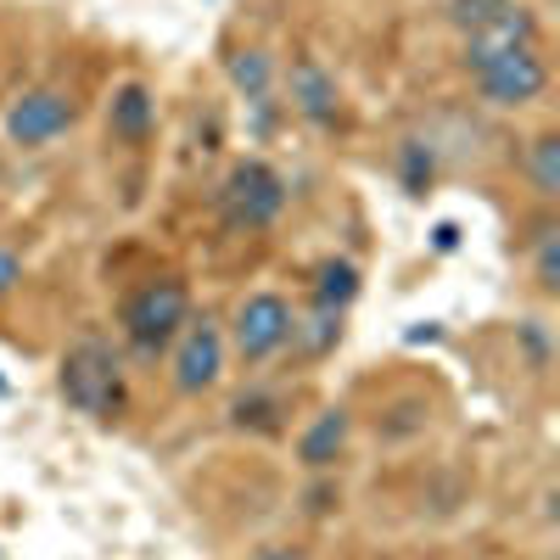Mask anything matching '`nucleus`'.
Here are the masks:
<instances>
[{
  "mask_svg": "<svg viewBox=\"0 0 560 560\" xmlns=\"http://www.w3.org/2000/svg\"><path fill=\"white\" fill-rule=\"evenodd\" d=\"M62 398H68V409H79V415H90V420H118L124 415V364H118V353L107 348V342H96V337H84V342H73L68 353H62Z\"/></svg>",
  "mask_w": 560,
  "mask_h": 560,
  "instance_id": "1",
  "label": "nucleus"
},
{
  "mask_svg": "<svg viewBox=\"0 0 560 560\" xmlns=\"http://www.w3.org/2000/svg\"><path fill=\"white\" fill-rule=\"evenodd\" d=\"M185 319H191V292H185V280L163 275V280H147L140 292H129V303H124V337H129L135 353L158 359L185 331Z\"/></svg>",
  "mask_w": 560,
  "mask_h": 560,
  "instance_id": "2",
  "label": "nucleus"
},
{
  "mask_svg": "<svg viewBox=\"0 0 560 560\" xmlns=\"http://www.w3.org/2000/svg\"><path fill=\"white\" fill-rule=\"evenodd\" d=\"M219 213L236 230H264L287 213V179L258 158H242L219 185Z\"/></svg>",
  "mask_w": 560,
  "mask_h": 560,
  "instance_id": "3",
  "label": "nucleus"
},
{
  "mask_svg": "<svg viewBox=\"0 0 560 560\" xmlns=\"http://www.w3.org/2000/svg\"><path fill=\"white\" fill-rule=\"evenodd\" d=\"M292 303L287 298H275V292H253L242 308H236V325H230V337H236V353L247 364L269 359L292 342Z\"/></svg>",
  "mask_w": 560,
  "mask_h": 560,
  "instance_id": "4",
  "label": "nucleus"
},
{
  "mask_svg": "<svg viewBox=\"0 0 560 560\" xmlns=\"http://www.w3.org/2000/svg\"><path fill=\"white\" fill-rule=\"evenodd\" d=\"M544 84H549V68L538 57V45H527V51H504V57L477 68V90L493 107H527V102L544 96Z\"/></svg>",
  "mask_w": 560,
  "mask_h": 560,
  "instance_id": "5",
  "label": "nucleus"
},
{
  "mask_svg": "<svg viewBox=\"0 0 560 560\" xmlns=\"http://www.w3.org/2000/svg\"><path fill=\"white\" fill-rule=\"evenodd\" d=\"M527 45H538V18L522 7V0H504V7L493 18H482L471 34H465V68H482L504 51H527Z\"/></svg>",
  "mask_w": 560,
  "mask_h": 560,
  "instance_id": "6",
  "label": "nucleus"
},
{
  "mask_svg": "<svg viewBox=\"0 0 560 560\" xmlns=\"http://www.w3.org/2000/svg\"><path fill=\"white\" fill-rule=\"evenodd\" d=\"M174 387L179 393H208L224 376V331L213 319H185V331L174 337Z\"/></svg>",
  "mask_w": 560,
  "mask_h": 560,
  "instance_id": "7",
  "label": "nucleus"
},
{
  "mask_svg": "<svg viewBox=\"0 0 560 560\" xmlns=\"http://www.w3.org/2000/svg\"><path fill=\"white\" fill-rule=\"evenodd\" d=\"M68 129H73V96H62V90H28V96H18L7 107L12 147H51Z\"/></svg>",
  "mask_w": 560,
  "mask_h": 560,
  "instance_id": "8",
  "label": "nucleus"
},
{
  "mask_svg": "<svg viewBox=\"0 0 560 560\" xmlns=\"http://www.w3.org/2000/svg\"><path fill=\"white\" fill-rule=\"evenodd\" d=\"M152 124H158L152 90L140 84V79L118 84V90H113V102H107V129H113V140H124V147H147Z\"/></svg>",
  "mask_w": 560,
  "mask_h": 560,
  "instance_id": "9",
  "label": "nucleus"
},
{
  "mask_svg": "<svg viewBox=\"0 0 560 560\" xmlns=\"http://www.w3.org/2000/svg\"><path fill=\"white\" fill-rule=\"evenodd\" d=\"M287 84H292V107H298L314 129H331V124H337V79L325 73L319 62H308V57L292 62V79H287Z\"/></svg>",
  "mask_w": 560,
  "mask_h": 560,
  "instance_id": "10",
  "label": "nucleus"
},
{
  "mask_svg": "<svg viewBox=\"0 0 560 560\" xmlns=\"http://www.w3.org/2000/svg\"><path fill=\"white\" fill-rule=\"evenodd\" d=\"M342 443H348V409H325L314 427L303 432V443H298V459L308 465V471H325L337 454H342Z\"/></svg>",
  "mask_w": 560,
  "mask_h": 560,
  "instance_id": "11",
  "label": "nucleus"
},
{
  "mask_svg": "<svg viewBox=\"0 0 560 560\" xmlns=\"http://www.w3.org/2000/svg\"><path fill=\"white\" fill-rule=\"evenodd\" d=\"M359 298V269L348 258H331V264H319L314 269V303L325 308H348Z\"/></svg>",
  "mask_w": 560,
  "mask_h": 560,
  "instance_id": "12",
  "label": "nucleus"
},
{
  "mask_svg": "<svg viewBox=\"0 0 560 560\" xmlns=\"http://www.w3.org/2000/svg\"><path fill=\"white\" fill-rule=\"evenodd\" d=\"M224 73H230V84H236L247 102H269L275 68H269V57H264V51H236V57L224 62Z\"/></svg>",
  "mask_w": 560,
  "mask_h": 560,
  "instance_id": "13",
  "label": "nucleus"
},
{
  "mask_svg": "<svg viewBox=\"0 0 560 560\" xmlns=\"http://www.w3.org/2000/svg\"><path fill=\"white\" fill-rule=\"evenodd\" d=\"M292 337L303 342V353H308V359L331 353V348H337V337H342V308H325V303H314V314H308L303 325H292Z\"/></svg>",
  "mask_w": 560,
  "mask_h": 560,
  "instance_id": "14",
  "label": "nucleus"
},
{
  "mask_svg": "<svg viewBox=\"0 0 560 560\" xmlns=\"http://www.w3.org/2000/svg\"><path fill=\"white\" fill-rule=\"evenodd\" d=\"M527 174L538 197H560V135H538L527 147Z\"/></svg>",
  "mask_w": 560,
  "mask_h": 560,
  "instance_id": "15",
  "label": "nucleus"
},
{
  "mask_svg": "<svg viewBox=\"0 0 560 560\" xmlns=\"http://www.w3.org/2000/svg\"><path fill=\"white\" fill-rule=\"evenodd\" d=\"M398 168H404V191L427 197V185H432V147H427V140H404V147H398Z\"/></svg>",
  "mask_w": 560,
  "mask_h": 560,
  "instance_id": "16",
  "label": "nucleus"
},
{
  "mask_svg": "<svg viewBox=\"0 0 560 560\" xmlns=\"http://www.w3.org/2000/svg\"><path fill=\"white\" fill-rule=\"evenodd\" d=\"M533 269H538V287H544V292H560V230H555V224L538 230Z\"/></svg>",
  "mask_w": 560,
  "mask_h": 560,
  "instance_id": "17",
  "label": "nucleus"
},
{
  "mask_svg": "<svg viewBox=\"0 0 560 560\" xmlns=\"http://www.w3.org/2000/svg\"><path fill=\"white\" fill-rule=\"evenodd\" d=\"M236 427H258V432H275V398H236Z\"/></svg>",
  "mask_w": 560,
  "mask_h": 560,
  "instance_id": "18",
  "label": "nucleus"
},
{
  "mask_svg": "<svg viewBox=\"0 0 560 560\" xmlns=\"http://www.w3.org/2000/svg\"><path fill=\"white\" fill-rule=\"evenodd\" d=\"M499 7H504V0H448V18H454L465 34H471V28H477L482 18H493Z\"/></svg>",
  "mask_w": 560,
  "mask_h": 560,
  "instance_id": "19",
  "label": "nucleus"
},
{
  "mask_svg": "<svg viewBox=\"0 0 560 560\" xmlns=\"http://www.w3.org/2000/svg\"><path fill=\"white\" fill-rule=\"evenodd\" d=\"M18 280H23V258H18L12 247H0V298H7Z\"/></svg>",
  "mask_w": 560,
  "mask_h": 560,
  "instance_id": "20",
  "label": "nucleus"
},
{
  "mask_svg": "<svg viewBox=\"0 0 560 560\" xmlns=\"http://www.w3.org/2000/svg\"><path fill=\"white\" fill-rule=\"evenodd\" d=\"M258 560H308L303 549H280V544H269V549H258Z\"/></svg>",
  "mask_w": 560,
  "mask_h": 560,
  "instance_id": "21",
  "label": "nucleus"
},
{
  "mask_svg": "<svg viewBox=\"0 0 560 560\" xmlns=\"http://www.w3.org/2000/svg\"><path fill=\"white\" fill-rule=\"evenodd\" d=\"M432 242H438V247H443V253H448V247H454V242H459V230H454V224H438V230H432Z\"/></svg>",
  "mask_w": 560,
  "mask_h": 560,
  "instance_id": "22",
  "label": "nucleus"
}]
</instances>
